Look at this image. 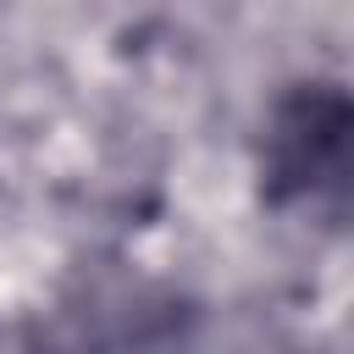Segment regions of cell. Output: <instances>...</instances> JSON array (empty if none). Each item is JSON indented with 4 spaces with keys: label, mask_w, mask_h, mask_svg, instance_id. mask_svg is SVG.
Instances as JSON below:
<instances>
[{
    "label": "cell",
    "mask_w": 354,
    "mask_h": 354,
    "mask_svg": "<svg viewBox=\"0 0 354 354\" xmlns=\"http://www.w3.org/2000/svg\"><path fill=\"white\" fill-rule=\"evenodd\" d=\"M266 188L282 205H326L354 194V100L299 88L277 105L266 138Z\"/></svg>",
    "instance_id": "6da1fadb"
}]
</instances>
